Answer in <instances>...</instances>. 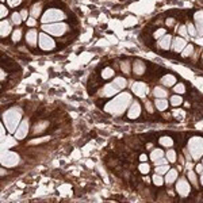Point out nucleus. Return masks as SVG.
I'll list each match as a JSON object with an SVG mask.
<instances>
[{
    "label": "nucleus",
    "instance_id": "48",
    "mask_svg": "<svg viewBox=\"0 0 203 203\" xmlns=\"http://www.w3.org/2000/svg\"><path fill=\"white\" fill-rule=\"evenodd\" d=\"M27 15H28V14H27V10H22V12H20V16H22L23 20H24V19H28Z\"/></svg>",
    "mask_w": 203,
    "mask_h": 203
},
{
    "label": "nucleus",
    "instance_id": "5",
    "mask_svg": "<svg viewBox=\"0 0 203 203\" xmlns=\"http://www.w3.org/2000/svg\"><path fill=\"white\" fill-rule=\"evenodd\" d=\"M0 161H2L3 166L14 168V166H16L20 162V157H19V154H16L15 152H11V150H8V149H3Z\"/></svg>",
    "mask_w": 203,
    "mask_h": 203
},
{
    "label": "nucleus",
    "instance_id": "8",
    "mask_svg": "<svg viewBox=\"0 0 203 203\" xmlns=\"http://www.w3.org/2000/svg\"><path fill=\"white\" fill-rule=\"evenodd\" d=\"M38 45L42 50H52V49L56 47V42L53 41L52 37H49L45 32H41L38 37Z\"/></svg>",
    "mask_w": 203,
    "mask_h": 203
},
{
    "label": "nucleus",
    "instance_id": "10",
    "mask_svg": "<svg viewBox=\"0 0 203 203\" xmlns=\"http://www.w3.org/2000/svg\"><path fill=\"white\" fill-rule=\"evenodd\" d=\"M27 133H28V122H27V119H23L19 123L18 129H16V131H15V138L16 140H23V138L27 136Z\"/></svg>",
    "mask_w": 203,
    "mask_h": 203
},
{
    "label": "nucleus",
    "instance_id": "47",
    "mask_svg": "<svg viewBox=\"0 0 203 203\" xmlns=\"http://www.w3.org/2000/svg\"><path fill=\"white\" fill-rule=\"evenodd\" d=\"M49 140V137H45V138H41V140H34V141H31V144L34 145V144H39V142H45V141H47Z\"/></svg>",
    "mask_w": 203,
    "mask_h": 203
},
{
    "label": "nucleus",
    "instance_id": "21",
    "mask_svg": "<svg viewBox=\"0 0 203 203\" xmlns=\"http://www.w3.org/2000/svg\"><path fill=\"white\" fill-rule=\"evenodd\" d=\"M144 72H145V65L142 61L140 60H137L136 62H134V73L138 76H141V75H144Z\"/></svg>",
    "mask_w": 203,
    "mask_h": 203
},
{
    "label": "nucleus",
    "instance_id": "28",
    "mask_svg": "<svg viewBox=\"0 0 203 203\" xmlns=\"http://www.w3.org/2000/svg\"><path fill=\"white\" fill-rule=\"evenodd\" d=\"M112 76H114V71L111 68H106L102 71V77H103V79H111Z\"/></svg>",
    "mask_w": 203,
    "mask_h": 203
},
{
    "label": "nucleus",
    "instance_id": "26",
    "mask_svg": "<svg viewBox=\"0 0 203 203\" xmlns=\"http://www.w3.org/2000/svg\"><path fill=\"white\" fill-rule=\"evenodd\" d=\"M162 156H164V152H162L161 149H153L152 153H150V160H152V161H156V160H158L160 157H162Z\"/></svg>",
    "mask_w": 203,
    "mask_h": 203
},
{
    "label": "nucleus",
    "instance_id": "42",
    "mask_svg": "<svg viewBox=\"0 0 203 203\" xmlns=\"http://www.w3.org/2000/svg\"><path fill=\"white\" fill-rule=\"evenodd\" d=\"M166 162H169L168 160H166V157L164 158V157H160V158H158V160H156V161H154V165H165L166 164Z\"/></svg>",
    "mask_w": 203,
    "mask_h": 203
},
{
    "label": "nucleus",
    "instance_id": "2",
    "mask_svg": "<svg viewBox=\"0 0 203 203\" xmlns=\"http://www.w3.org/2000/svg\"><path fill=\"white\" fill-rule=\"evenodd\" d=\"M20 119H22V110L19 107L10 108L3 114V123L6 125L8 133H15L16 131Z\"/></svg>",
    "mask_w": 203,
    "mask_h": 203
},
{
    "label": "nucleus",
    "instance_id": "13",
    "mask_svg": "<svg viewBox=\"0 0 203 203\" xmlns=\"http://www.w3.org/2000/svg\"><path fill=\"white\" fill-rule=\"evenodd\" d=\"M194 19H195V24H196L198 35H202L203 37V11L195 12Z\"/></svg>",
    "mask_w": 203,
    "mask_h": 203
},
{
    "label": "nucleus",
    "instance_id": "18",
    "mask_svg": "<svg viewBox=\"0 0 203 203\" xmlns=\"http://www.w3.org/2000/svg\"><path fill=\"white\" fill-rule=\"evenodd\" d=\"M16 138H12V137H4L2 140V150L3 149H10L12 146L16 145Z\"/></svg>",
    "mask_w": 203,
    "mask_h": 203
},
{
    "label": "nucleus",
    "instance_id": "16",
    "mask_svg": "<svg viewBox=\"0 0 203 203\" xmlns=\"http://www.w3.org/2000/svg\"><path fill=\"white\" fill-rule=\"evenodd\" d=\"M11 31H12V24L8 22V20H2V22H0V35L4 38V37H7Z\"/></svg>",
    "mask_w": 203,
    "mask_h": 203
},
{
    "label": "nucleus",
    "instance_id": "23",
    "mask_svg": "<svg viewBox=\"0 0 203 203\" xmlns=\"http://www.w3.org/2000/svg\"><path fill=\"white\" fill-rule=\"evenodd\" d=\"M156 108L158 111H165L168 108V102L165 99H156Z\"/></svg>",
    "mask_w": 203,
    "mask_h": 203
},
{
    "label": "nucleus",
    "instance_id": "6",
    "mask_svg": "<svg viewBox=\"0 0 203 203\" xmlns=\"http://www.w3.org/2000/svg\"><path fill=\"white\" fill-rule=\"evenodd\" d=\"M65 18V14L61 10H57V8H49L47 11H45V14L41 18V22L43 24L47 23H57L60 20H62Z\"/></svg>",
    "mask_w": 203,
    "mask_h": 203
},
{
    "label": "nucleus",
    "instance_id": "44",
    "mask_svg": "<svg viewBox=\"0 0 203 203\" xmlns=\"http://www.w3.org/2000/svg\"><path fill=\"white\" fill-rule=\"evenodd\" d=\"M7 2H8V6L10 7H16L22 3V0H7Z\"/></svg>",
    "mask_w": 203,
    "mask_h": 203
},
{
    "label": "nucleus",
    "instance_id": "34",
    "mask_svg": "<svg viewBox=\"0 0 203 203\" xmlns=\"http://www.w3.org/2000/svg\"><path fill=\"white\" fill-rule=\"evenodd\" d=\"M138 169H140V172H141V173L146 175V173H149L150 166H149L148 162H142V164H140V166H138Z\"/></svg>",
    "mask_w": 203,
    "mask_h": 203
},
{
    "label": "nucleus",
    "instance_id": "25",
    "mask_svg": "<svg viewBox=\"0 0 203 203\" xmlns=\"http://www.w3.org/2000/svg\"><path fill=\"white\" fill-rule=\"evenodd\" d=\"M158 142H160V145L166 146V148H171V146L173 145V140L171 137H160Z\"/></svg>",
    "mask_w": 203,
    "mask_h": 203
},
{
    "label": "nucleus",
    "instance_id": "53",
    "mask_svg": "<svg viewBox=\"0 0 203 203\" xmlns=\"http://www.w3.org/2000/svg\"><path fill=\"white\" fill-rule=\"evenodd\" d=\"M4 77H6V73H4V71H2V80H4Z\"/></svg>",
    "mask_w": 203,
    "mask_h": 203
},
{
    "label": "nucleus",
    "instance_id": "9",
    "mask_svg": "<svg viewBox=\"0 0 203 203\" xmlns=\"http://www.w3.org/2000/svg\"><path fill=\"white\" fill-rule=\"evenodd\" d=\"M176 191H177V194L180 195V196H183V198H186L187 195L190 194L191 186H190V183L187 181L186 177H181V179H179V180L176 181Z\"/></svg>",
    "mask_w": 203,
    "mask_h": 203
},
{
    "label": "nucleus",
    "instance_id": "27",
    "mask_svg": "<svg viewBox=\"0 0 203 203\" xmlns=\"http://www.w3.org/2000/svg\"><path fill=\"white\" fill-rule=\"evenodd\" d=\"M165 157H166V160H168L169 162H176V152H175L173 149H169V150H166L165 152Z\"/></svg>",
    "mask_w": 203,
    "mask_h": 203
},
{
    "label": "nucleus",
    "instance_id": "11",
    "mask_svg": "<svg viewBox=\"0 0 203 203\" xmlns=\"http://www.w3.org/2000/svg\"><path fill=\"white\" fill-rule=\"evenodd\" d=\"M141 115V106L138 102H131V106L129 108V112H127V116L130 119H136Z\"/></svg>",
    "mask_w": 203,
    "mask_h": 203
},
{
    "label": "nucleus",
    "instance_id": "17",
    "mask_svg": "<svg viewBox=\"0 0 203 203\" xmlns=\"http://www.w3.org/2000/svg\"><path fill=\"white\" fill-rule=\"evenodd\" d=\"M38 34H37V31L35 30H30L26 34V41H27V43H28V46H31V47H34L37 42H38Z\"/></svg>",
    "mask_w": 203,
    "mask_h": 203
},
{
    "label": "nucleus",
    "instance_id": "33",
    "mask_svg": "<svg viewBox=\"0 0 203 203\" xmlns=\"http://www.w3.org/2000/svg\"><path fill=\"white\" fill-rule=\"evenodd\" d=\"M173 91L177 93V95H181V93H184L186 92V87H184V84H181V83H179L176 84L173 87Z\"/></svg>",
    "mask_w": 203,
    "mask_h": 203
},
{
    "label": "nucleus",
    "instance_id": "22",
    "mask_svg": "<svg viewBox=\"0 0 203 203\" xmlns=\"http://www.w3.org/2000/svg\"><path fill=\"white\" fill-rule=\"evenodd\" d=\"M153 93H154V96H156L157 99H165V97L168 96V93H166V91L162 87H156Z\"/></svg>",
    "mask_w": 203,
    "mask_h": 203
},
{
    "label": "nucleus",
    "instance_id": "51",
    "mask_svg": "<svg viewBox=\"0 0 203 203\" xmlns=\"http://www.w3.org/2000/svg\"><path fill=\"white\" fill-rule=\"evenodd\" d=\"M146 158H148V157H146L145 154H142V156L140 157V160H141V161H146Z\"/></svg>",
    "mask_w": 203,
    "mask_h": 203
},
{
    "label": "nucleus",
    "instance_id": "55",
    "mask_svg": "<svg viewBox=\"0 0 203 203\" xmlns=\"http://www.w3.org/2000/svg\"><path fill=\"white\" fill-rule=\"evenodd\" d=\"M202 164H203V161H202Z\"/></svg>",
    "mask_w": 203,
    "mask_h": 203
},
{
    "label": "nucleus",
    "instance_id": "19",
    "mask_svg": "<svg viewBox=\"0 0 203 203\" xmlns=\"http://www.w3.org/2000/svg\"><path fill=\"white\" fill-rule=\"evenodd\" d=\"M161 84L165 85V87H172V85L176 84V77L172 76V75H165V76H162Z\"/></svg>",
    "mask_w": 203,
    "mask_h": 203
},
{
    "label": "nucleus",
    "instance_id": "35",
    "mask_svg": "<svg viewBox=\"0 0 203 203\" xmlns=\"http://www.w3.org/2000/svg\"><path fill=\"white\" fill-rule=\"evenodd\" d=\"M169 171V168H168V165H157L156 166V173H158V175H164V173H166Z\"/></svg>",
    "mask_w": 203,
    "mask_h": 203
},
{
    "label": "nucleus",
    "instance_id": "43",
    "mask_svg": "<svg viewBox=\"0 0 203 203\" xmlns=\"http://www.w3.org/2000/svg\"><path fill=\"white\" fill-rule=\"evenodd\" d=\"M7 14H8V8L2 4V7H0V16L4 18V16H7Z\"/></svg>",
    "mask_w": 203,
    "mask_h": 203
},
{
    "label": "nucleus",
    "instance_id": "20",
    "mask_svg": "<svg viewBox=\"0 0 203 203\" xmlns=\"http://www.w3.org/2000/svg\"><path fill=\"white\" fill-rule=\"evenodd\" d=\"M176 179H177V171L176 169H171L166 172V176H165L166 184H172V183L176 181Z\"/></svg>",
    "mask_w": 203,
    "mask_h": 203
},
{
    "label": "nucleus",
    "instance_id": "46",
    "mask_svg": "<svg viewBox=\"0 0 203 203\" xmlns=\"http://www.w3.org/2000/svg\"><path fill=\"white\" fill-rule=\"evenodd\" d=\"M145 106H146V110H148V112L152 114V112H153V104L150 103V102H146Z\"/></svg>",
    "mask_w": 203,
    "mask_h": 203
},
{
    "label": "nucleus",
    "instance_id": "29",
    "mask_svg": "<svg viewBox=\"0 0 203 203\" xmlns=\"http://www.w3.org/2000/svg\"><path fill=\"white\" fill-rule=\"evenodd\" d=\"M181 102H183V97L180 95L171 96V104L172 106H179V104H181Z\"/></svg>",
    "mask_w": 203,
    "mask_h": 203
},
{
    "label": "nucleus",
    "instance_id": "36",
    "mask_svg": "<svg viewBox=\"0 0 203 203\" xmlns=\"http://www.w3.org/2000/svg\"><path fill=\"white\" fill-rule=\"evenodd\" d=\"M187 30H188V34L191 37H196L198 35V31H196V28H195V26L192 23H188L187 24Z\"/></svg>",
    "mask_w": 203,
    "mask_h": 203
},
{
    "label": "nucleus",
    "instance_id": "4",
    "mask_svg": "<svg viewBox=\"0 0 203 203\" xmlns=\"http://www.w3.org/2000/svg\"><path fill=\"white\" fill-rule=\"evenodd\" d=\"M125 87H126V80L123 79V77H116L112 83H110V84L106 85V87L103 88V92H102V93H103V96L110 97V96H114L116 92L122 91Z\"/></svg>",
    "mask_w": 203,
    "mask_h": 203
},
{
    "label": "nucleus",
    "instance_id": "45",
    "mask_svg": "<svg viewBox=\"0 0 203 203\" xmlns=\"http://www.w3.org/2000/svg\"><path fill=\"white\" fill-rule=\"evenodd\" d=\"M26 23H27V26H35V24H37L35 18H32V16H31V18H28Z\"/></svg>",
    "mask_w": 203,
    "mask_h": 203
},
{
    "label": "nucleus",
    "instance_id": "49",
    "mask_svg": "<svg viewBox=\"0 0 203 203\" xmlns=\"http://www.w3.org/2000/svg\"><path fill=\"white\" fill-rule=\"evenodd\" d=\"M166 26H173V24H175V19H172V18H168V19H166Z\"/></svg>",
    "mask_w": 203,
    "mask_h": 203
},
{
    "label": "nucleus",
    "instance_id": "54",
    "mask_svg": "<svg viewBox=\"0 0 203 203\" xmlns=\"http://www.w3.org/2000/svg\"><path fill=\"white\" fill-rule=\"evenodd\" d=\"M202 60H203V53H202Z\"/></svg>",
    "mask_w": 203,
    "mask_h": 203
},
{
    "label": "nucleus",
    "instance_id": "30",
    "mask_svg": "<svg viewBox=\"0 0 203 203\" xmlns=\"http://www.w3.org/2000/svg\"><path fill=\"white\" fill-rule=\"evenodd\" d=\"M22 16L19 15V12H14V14H12V16H11V22L14 23V24H20L22 23Z\"/></svg>",
    "mask_w": 203,
    "mask_h": 203
},
{
    "label": "nucleus",
    "instance_id": "7",
    "mask_svg": "<svg viewBox=\"0 0 203 203\" xmlns=\"http://www.w3.org/2000/svg\"><path fill=\"white\" fill-rule=\"evenodd\" d=\"M42 30L46 31L47 34L54 35V37H61L65 34L68 30V26L65 23H47L42 26Z\"/></svg>",
    "mask_w": 203,
    "mask_h": 203
},
{
    "label": "nucleus",
    "instance_id": "3",
    "mask_svg": "<svg viewBox=\"0 0 203 203\" xmlns=\"http://www.w3.org/2000/svg\"><path fill=\"white\" fill-rule=\"evenodd\" d=\"M187 149L191 154V158L194 160H199L203 156V138L202 137H192L188 141Z\"/></svg>",
    "mask_w": 203,
    "mask_h": 203
},
{
    "label": "nucleus",
    "instance_id": "37",
    "mask_svg": "<svg viewBox=\"0 0 203 203\" xmlns=\"http://www.w3.org/2000/svg\"><path fill=\"white\" fill-rule=\"evenodd\" d=\"M20 38H22V30L20 28L12 31V39H14V42H18V41H20Z\"/></svg>",
    "mask_w": 203,
    "mask_h": 203
},
{
    "label": "nucleus",
    "instance_id": "24",
    "mask_svg": "<svg viewBox=\"0 0 203 203\" xmlns=\"http://www.w3.org/2000/svg\"><path fill=\"white\" fill-rule=\"evenodd\" d=\"M41 10H42V4H41V3H37L35 6L31 8L30 15L32 16V18H38V16L41 15Z\"/></svg>",
    "mask_w": 203,
    "mask_h": 203
},
{
    "label": "nucleus",
    "instance_id": "39",
    "mask_svg": "<svg viewBox=\"0 0 203 203\" xmlns=\"http://www.w3.org/2000/svg\"><path fill=\"white\" fill-rule=\"evenodd\" d=\"M188 179H190V181L192 183V184L195 186V187H198V179H196V175H195L192 171H190L188 172Z\"/></svg>",
    "mask_w": 203,
    "mask_h": 203
},
{
    "label": "nucleus",
    "instance_id": "38",
    "mask_svg": "<svg viewBox=\"0 0 203 203\" xmlns=\"http://www.w3.org/2000/svg\"><path fill=\"white\" fill-rule=\"evenodd\" d=\"M121 69H122V72H123V73L129 75V73H130V64H129V61H123V62L121 64Z\"/></svg>",
    "mask_w": 203,
    "mask_h": 203
},
{
    "label": "nucleus",
    "instance_id": "12",
    "mask_svg": "<svg viewBox=\"0 0 203 203\" xmlns=\"http://www.w3.org/2000/svg\"><path fill=\"white\" fill-rule=\"evenodd\" d=\"M131 89H133V92L136 93L138 97H144L145 93H146V84L142 83V81H138V83H134L133 84Z\"/></svg>",
    "mask_w": 203,
    "mask_h": 203
},
{
    "label": "nucleus",
    "instance_id": "41",
    "mask_svg": "<svg viewBox=\"0 0 203 203\" xmlns=\"http://www.w3.org/2000/svg\"><path fill=\"white\" fill-rule=\"evenodd\" d=\"M165 32H166V31L164 30V28H158V30L154 31L153 37H154V38H156V39H160L161 37H164V35H165Z\"/></svg>",
    "mask_w": 203,
    "mask_h": 203
},
{
    "label": "nucleus",
    "instance_id": "32",
    "mask_svg": "<svg viewBox=\"0 0 203 203\" xmlns=\"http://www.w3.org/2000/svg\"><path fill=\"white\" fill-rule=\"evenodd\" d=\"M153 183H154V184H156V186L160 187V186L164 184V179H162L161 175L156 173V175H153Z\"/></svg>",
    "mask_w": 203,
    "mask_h": 203
},
{
    "label": "nucleus",
    "instance_id": "31",
    "mask_svg": "<svg viewBox=\"0 0 203 203\" xmlns=\"http://www.w3.org/2000/svg\"><path fill=\"white\" fill-rule=\"evenodd\" d=\"M192 52H194V47H192V45H187V46L183 49V52H181V56L183 57H188L192 54Z\"/></svg>",
    "mask_w": 203,
    "mask_h": 203
},
{
    "label": "nucleus",
    "instance_id": "15",
    "mask_svg": "<svg viewBox=\"0 0 203 203\" xmlns=\"http://www.w3.org/2000/svg\"><path fill=\"white\" fill-rule=\"evenodd\" d=\"M187 45H188V43H187V41L184 38H175L173 43H172V49L175 52H177V53H181L183 49H184Z\"/></svg>",
    "mask_w": 203,
    "mask_h": 203
},
{
    "label": "nucleus",
    "instance_id": "40",
    "mask_svg": "<svg viewBox=\"0 0 203 203\" xmlns=\"http://www.w3.org/2000/svg\"><path fill=\"white\" fill-rule=\"evenodd\" d=\"M179 34H180L183 38H187V37H188V30H187V26L181 24V26L179 27Z\"/></svg>",
    "mask_w": 203,
    "mask_h": 203
},
{
    "label": "nucleus",
    "instance_id": "52",
    "mask_svg": "<svg viewBox=\"0 0 203 203\" xmlns=\"http://www.w3.org/2000/svg\"><path fill=\"white\" fill-rule=\"evenodd\" d=\"M201 184L203 186V172L201 173Z\"/></svg>",
    "mask_w": 203,
    "mask_h": 203
},
{
    "label": "nucleus",
    "instance_id": "50",
    "mask_svg": "<svg viewBox=\"0 0 203 203\" xmlns=\"http://www.w3.org/2000/svg\"><path fill=\"white\" fill-rule=\"evenodd\" d=\"M196 172L198 173H202L203 172V164H198L196 165Z\"/></svg>",
    "mask_w": 203,
    "mask_h": 203
},
{
    "label": "nucleus",
    "instance_id": "1",
    "mask_svg": "<svg viewBox=\"0 0 203 203\" xmlns=\"http://www.w3.org/2000/svg\"><path fill=\"white\" fill-rule=\"evenodd\" d=\"M133 102L131 99V95L129 92H123V93H119L116 97H114L111 102H108L106 104L104 110L112 115H121V114L125 112V110L129 107V104Z\"/></svg>",
    "mask_w": 203,
    "mask_h": 203
},
{
    "label": "nucleus",
    "instance_id": "14",
    "mask_svg": "<svg viewBox=\"0 0 203 203\" xmlns=\"http://www.w3.org/2000/svg\"><path fill=\"white\" fill-rule=\"evenodd\" d=\"M171 41H172V37L168 35V34H165L164 37H161V38L158 39L157 46L160 49H162V50H169V49H171Z\"/></svg>",
    "mask_w": 203,
    "mask_h": 203
}]
</instances>
